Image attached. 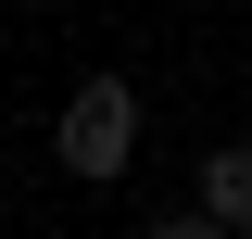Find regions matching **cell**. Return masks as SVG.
<instances>
[{
	"mask_svg": "<svg viewBox=\"0 0 252 239\" xmlns=\"http://www.w3.org/2000/svg\"><path fill=\"white\" fill-rule=\"evenodd\" d=\"M139 89L126 76H76L63 89V114H51V151H63V177H89V189H114L126 164H139Z\"/></svg>",
	"mask_w": 252,
	"mask_h": 239,
	"instance_id": "6da1fadb",
	"label": "cell"
},
{
	"mask_svg": "<svg viewBox=\"0 0 252 239\" xmlns=\"http://www.w3.org/2000/svg\"><path fill=\"white\" fill-rule=\"evenodd\" d=\"M189 202L215 214L227 239H252V139H215L202 164H189Z\"/></svg>",
	"mask_w": 252,
	"mask_h": 239,
	"instance_id": "7a4b0ae2",
	"label": "cell"
},
{
	"mask_svg": "<svg viewBox=\"0 0 252 239\" xmlns=\"http://www.w3.org/2000/svg\"><path fill=\"white\" fill-rule=\"evenodd\" d=\"M139 239H227V227H215V214H202V202H177V214H152V227H139Z\"/></svg>",
	"mask_w": 252,
	"mask_h": 239,
	"instance_id": "3957f363",
	"label": "cell"
}]
</instances>
